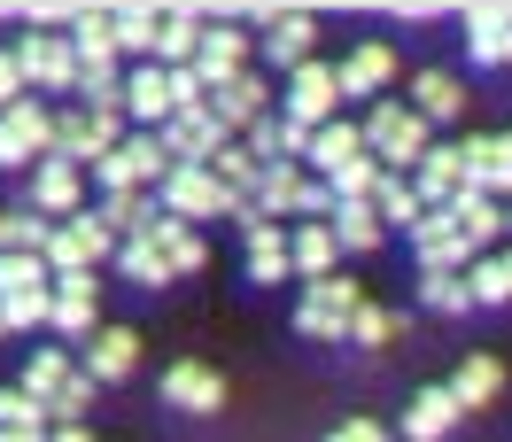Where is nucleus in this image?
<instances>
[{"label": "nucleus", "instance_id": "obj_47", "mask_svg": "<svg viewBox=\"0 0 512 442\" xmlns=\"http://www.w3.org/2000/svg\"><path fill=\"white\" fill-rule=\"evenodd\" d=\"M163 78H171V117L202 109V78H194V70H163Z\"/></svg>", "mask_w": 512, "mask_h": 442}, {"label": "nucleus", "instance_id": "obj_30", "mask_svg": "<svg viewBox=\"0 0 512 442\" xmlns=\"http://www.w3.org/2000/svg\"><path fill=\"white\" fill-rule=\"evenodd\" d=\"M497 388H505V365H497V357H466L458 380H450V404H458V411H481Z\"/></svg>", "mask_w": 512, "mask_h": 442}, {"label": "nucleus", "instance_id": "obj_49", "mask_svg": "<svg viewBox=\"0 0 512 442\" xmlns=\"http://www.w3.org/2000/svg\"><path fill=\"white\" fill-rule=\"evenodd\" d=\"M16 94H24V78H16V63H8V47H0V109H8Z\"/></svg>", "mask_w": 512, "mask_h": 442}, {"label": "nucleus", "instance_id": "obj_29", "mask_svg": "<svg viewBox=\"0 0 512 442\" xmlns=\"http://www.w3.org/2000/svg\"><path fill=\"white\" fill-rule=\"evenodd\" d=\"M334 233H326V225H295L288 233V272H303V280H326V272H334Z\"/></svg>", "mask_w": 512, "mask_h": 442}, {"label": "nucleus", "instance_id": "obj_42", "mask_svg": "<svg viewBox=\"0 0 512 442\" xmlns=\"http://www.w3.org/2000/svg\"><path fill=\"white\" fill-rule=\"evenodd\" d=\"M388 334H396V318H388L381 303H365V295H357V311H350V326H342V342H357V349H381Z\"/></svg>", "mask_w": 512, "mask_h": 442}, {"label": "nucleus", "instance_id": "obj_24", "mask_svg": "<svg viewBox=\"0 0 512 442\" xmlns=\"http://www.w3.org/2000/svg\"><path fill=\"white\" fill-rule=\"evenodd\" d=\"M458 419H466V411L450 404V388H419L412 411H404V435H412V442H443Z\"/></svg>", "mask_w": 512, "mask_h": 442}, {"label": "nucleus", "instance_id": "obj_15", "mask_svg": "<svg viewBox=\"0 0 512 442\" xmlns=\"http://www.w3.org/2000/svg\"><path fill=\"white\" fill-rule=\"evenodd\" d=\"M163 404L171 411H194V419H210V411H225V380L210 373V365H171V373H163Z\"/></svg>", "mask_w": 512, "mask_h": 442}, {"label": "nucleus", "instance_id": "obj_27", "mask_svg": "<svg viewBox=\"0 0 512 442\" xmlns=\"http://www.w3.org/2000/svg\"><path fill=\"white\" fill-rule=\"evenodd\" d=\"M466 47H474V63H505L512 55V16L505 8H466Z\"/></svg>", "mask_w": 512, "mask_h": 442}, {"label": "nucleus", "instance_id": "obj_32", "mask_svg": "<svg viewBox=\"0 0 512 442\" xmlns=\"http://www.w3.org/2000/svg\"><path fill=\"white\" fill-rule=\"evenodd\" d=\"M295 194H303V171H295V163H264V179H256V210H264V218H295Z\"/></svg>", "mask_w": 512, "mask_h": 442}, {"label": "nucleus", "instance_id": "obj_5", "mask_svg": "<svg viewBox=\"0 0 512 442\" xmlns=\"http://www.w3.org/2000/svg\"><path fill=\"white\" fill-rule=\"evenodd\" d=\"M101 256H117V233L101 225V210H78L47 233V272H94Z\"/></svg>", "mask_w": 512, "mask_h": 442}, {"label": "nucleus", "instance_id": "obj_12", "mask_svg": "<svg viewBox=\"0 0 512 442\" xmlns=\"http://www.w3.org/2000/svg\"><path fill=\"white\" fill-rule=\"evenodd\" d=\"M78 202H86V171H70V163H32V210L47 225H63V218H78Z\"/></svg>", "mask_w": 512, "mask_h": 442}, {"label": "nucleus", "instance_id": "obj_21", "mask_svg": "<svg viewBox=\"0 0 512 442\" xmlns=\"http://www.w3.org/2000/svg\"><path fill=\"white\" fill-rule=\"evenodd\" d=\"M388 70H396V55H388L381 39H365V47H357L350 63L334 70V94H342V101H365V94H381V86H388Z\"/></svg>", "mask_w": 512, "mask_h": 442}, {"label": "nucleus", "instance_id": "obj_52", "mask_svg": "<svg viewBox=\"0 0 512 442\" xmlns=\"http://www.w3.org/2000/svg\"><path fill=\"white\" fill-rule=\"evenodd\" d=\"M47 442H94V435H86V427H55Z\"/></svg>", "mask_w": 512, "mask_h": 442}, {"label": "nucleus", "instance_id": "obj_19", "mask_svg": "<svg viewBox=\"0 0 512 442\" xmlns=\"http://www.w3.org/2000/svg\"><path fill=\"white\" fill-rule=\"evenodd\" d=\"M0 125L16 132L24 148H32V163H47V156H55V109H47L39 94H16L8 109H0Z\"/></svg>", "mask_w": 512, "mask_h": 442}, {"label": "nucleus", "instance_id": "obj_37", "mask_svg": "<svg viewBox=\"0 0 512 442\" xmlns=\"http://www.w3.org/2000/svg\"><path fill=\"white\" fill-rule=\"evenodd\" d=\"M365 202H373V225H381V233H388V225H419L412 187H404V179H388V171H381V187L365 194Z\"/></svg>", "mask_w": 512, "mask_h": 442}, {"label": "nucleus", "instance_id": "obj_34", "mask_svg": "<svg viewBox=\"0 0 512 442\" xmlns=\"http://www.w3.org/2000/svg\"><path fill=\"white\" fill-rule=\"evenodd\" d=\"M117 272H125L132 287H171V264L156 256V241H148V233H132V241H117Z\"/></svg>", "mask_w": 512, "mask_h": 442}, {"label": "nucleus", "instance_id": "obj_4", "mask_svg": "<svg viewBox=\"0 0 512 442\" xmlns=\"http://www.w3.org/2000/svg\"><path fill=\"white\" fill-rule=\"evenodd\" d=\"M8 63H16V78H24V94H70L78 86V55H70L63 32H32L8 47Z\"/></svg>", "mask_w": 512, "mask_h": 442}, {"label": "nucleus", "instance_id": "obj_48", "mask_svg": "<svg viewBox=\"0 0 512 442\" xmlns=\"http://www.w3.org/2000/svg\"><path fill=\"white\" fill-rule=\"evenodd\" d=\"M326 442H388V427H373V419H350V427H334Z\"/></svg>", "mask_w": 512, "mask_h": 442}, {"label": "nucleus", "instance_id": "obj_46", "mask_svg": "<svg viewBox=\"0 0 512 442\" xmlns=\"http://www.w3.org/2000/svg\"><path fill=\"white\" fill-rule=\"evenodd\" d=\"M0 427H47V404H32L24 388H0Z\"/></svg>", "mask_w": 512, "mask_h": 442}, {"label": "nucleus", "instance_id": "obj_3", "mask_svg": "<svg viewBox=\"0 0 512 442\" xmlns=\"http://www.w3.org/2000/svg\"><path fill=\"white\" fill-rule=\"evenodd\" d=\"M117 140H125V109H55V163L70 171H94Z\"/></svg>", "mask_w": 512, "mask_h": 442}, {"label": "nucleus", "instance_id": "obj_18", "mask_svg": "<svg viewBox=\"0 0 512 442\" xmlns=\"http://www.w3.org/2000/svg\"><path fill=\"white\" fill-rule=\"evenodd\" d=\"M404 187H412L419 210H443L450 194H458V148H427V156L404 171Z\"/></svg>", "mask_w": 512, "mask_h": 442}, {"label": "nucleus", "instance_id": "obj_35", "mask_svg": "<svg viewBox=\"0 0 512 442\" xmlns=\"http://www.w3.org/2000/svg\"><path fill=\"white\" fill-rule=\"evenodd\" d=\"M156 47V8H109V55H148Z\"/></svg>", "mask_w": 512, "mask_h": 442}, {"label": "nucleus", "instance_id": "obj_36", "mask_svg": "<svg viewBox=\"0 0 512 442\" xmlns=\"http://www.w3.org/2000/svg\"><path fill=\"white\" fill-rule=\"evenodd\" d=\"M101 225H109L117 241L148 233V225H156V194H101Z\"/></svg>", "mask_w": 512, "mask_h": 442}, {"label": "nucleus", "instance_id": "obj_39", "mask_svg": "<svg viewBox=\"0 0 512 442\" xmlns=\"http://www.w3.org/2000/svg\"><path fill=\"white\" fill-rule=\"evenodd\" d=\"M63 380H70V349H32V365H24V396H32V404H47Z\"/></svg>", "mask_w": 512, "mask_h": 442}, {"label": "nucleus", "instance_id": "obj_28", "mask_svg": "<svg viewBox=\"0 0 512 442\" xmlns=\"http://www.w3.org/2000/svg\"><path fill=\"white\" fill-rule=\"evenodd\" d=\"M117 101H125V117H148V125H163V117H171V78H163L156 63H140V70L125 78V94H117Z\"/></svg>", "mask_w": 512, "mask_h": 442}, {"label": "nucleus", "instance_id": "obj_13", "mask_svg": "<svg viewBox=\"0 0 512 442\" xmlns=\"http://www.w3.org/2000/svg\"><path fill=\"white\" fill-rule=\"evenodd\" d=\"M94 295H101L94 272H63V280H55V311H47V326H55V334H70V342H86V334L101 326Z\"/></svg>", "mask_w": 512, "mask_h": 442}, {"label": "nucleus", "instance_id": "obj_43", "mask_svg": "<svg viewBox=\"0 0 512 442\" xmlns=\"http://www.w3.org/2000/svg\"><path fill=\"white\" fill-rule=\"evenodd\" d=\"M55 311V287H24V295H0V326H47Z\"/></svg>", "mask_w": 512, "mask_h": 442}, {"label": "nucleus", "instance_id": "obj_40", "mask_svg": "<svg viewBox=\"0 0 512 442\" xmlns=\"http://www.w3.org/2000/svg\"><path fill=\"white\" fill-rule=\"evenodd\" d=\"M419 303H427V311H443V318H466V311H474L458 272H419Z\"/></svg>", "mask_w": 512, "mask_h": 442}, {"label": "nucleus", "instance_id": "obj_7", "mask_svg": "<svg viewBox=\"0 0 512 442\" xmlns=\"http://www.w3.org/2000/svg\"><path fill=\"white\" fill-rule=\"evenodd\" d=\"M334 109H342V94H334V70H326L319 55L303 70H288V117H280V125L319 132V125H334Z\"/></svg>", "mask_w": 512, "mask_h": 442}, {"label": "nucleus", "instance_id": "obj_10", "mask_svg": "<svg viewBox=\"0 0 512 442\" xmlns=\"http://www.w3.org/2000/svg\"><path fill=\"white\" fill-rule=\"evenodd\" d=\"M412 256H419V272H466V264H474L466 233H458L443 210H419V225H412Z\"/></svg>", "mask_w": 512, "mask_h": 442}, {"label": "nucleus", "instance_id": "obj_22", "mask_svg": "<svg viewBox=\"0 0 512 442\" xmlns=\"http://www.w3.org/2000/svg\"><path fill=\"white\" fill-rule=\"evenodd\" d=\"M404 109H412L419 125H443V117H458V109H466V86H458L450 70H419V78H412V101H404Z\"/></svg>", "mask_w": 512, "mask_h": 442}, {"label": "nucleus", "instance_id": "obj_1", "mask_svg": "<svg viewBox=\"0 0 512 442\" xmlns=\"http://www.w3.org/2000/svg\"><path fill=\"white\" fill-rule=\"evenodd\" d=\"M357 140H365V156L381 163L388 179H404V171H412V163L435 148V140H427V125H419L404 101H381V109H373V117L357 125Z\"/></svg>", "mask_w": 512, "mask_h": 442}, {"label": "nucleus", "instance_id": "obj_53", "mask_svg": "<svg viewBox=\"0 0 512 442\" xmlns=\"http://www.w3.org/2000/svg\"><path fill=\"white\" fill-rule=\"evenodd\" d=\"M0 334H8V326H0Z\"/></svg>", "mask_w": 512, "mask_h": 442}, {"label": "nucleus", "instance_id": "obj_25", "mask_svg": "<svg viewBox=\"0 0 512 442\" xmlns=\"http://www.w3.org/2000/svg\"><path fill=\"white\" fill-rule=\"evenodd\" d=\"M264 55H272L280 70H303L311 55H319V24H311L303 8H295V16H280V24H272V39H264Z\"/></svg>", "mask_w": 512, "mask_h": 442}, {"label": "nucleus", "instance_id": "obj_14", "mask_svg": "<svg viewBox=\"0 0 512 442\" xmlns=\"http://www.w3.org/2000/svg\"><path fill=\"white\" fill-rule=\"evenodd\" d=\"M202 109H210L225 125V140H233V132H249L256 117H272V86H264V78H233L218 94H202Z\"/></svg>", "mask_w": 512, "mask_h": 442}, {"label": "nucleus", "instance_id": "obj_38", "mask_svg": "<svg viewBox=\"0 0 512 442\" xmlns=\"http://www.w3.org/2000/svg\"><path fill=\"white\" fill-rule=\"evenodd\" d=\"M458 280H466V303H489V311H497V303L512 295V264L505 256H481L474 272H458Z\"/></svg>", "mask_w": 512, "mask_h": 442}, {"label": "nucleus", "instance_id": "obj_41", "mask_svg": "<svg viewBox=\"0 0 512 442\" xmlns=\"http://www.w3.org/2000/svg\"><path fill=\"white\" fill-rule=\"evenodd\" d=\"M94 396H101L94 380H86V373H70L63 388L47 396V419H63V427H86V411H94Z\"/></svg>", "mask_w": 512, "mask_h": 442}, {"label": "nucleus", "instance_id": "obj_50", "mask_svg": "<svg viewBox=\"0 0 512 442\" xmlns=\"http://www.w3.org/2000/svg\"><path fill=\"white\" fill-rule=\"evenodd\" d=\"M0 163H16V171L32 163V148H24V140H16V132H8V125H0Z\"/></svg>", "mask_w": 512, "mask_h": 442}, {"label": "nucleus", "instance_id": "obj_20", "mask_svg": "<svg viewBox=\"0 0 512 442\" xmlns=\"http://www.w3.org/2000/svg\"><path fill=\"white\" fill-rule=\"evenodd\" d=\"M443 218L466 233V249H474V256H481V241H497V233H505V210H497L489 194H474V187H458V194H450V202H443Z\"/></svg>", "mask_w": 512, "mask_h": 442}, {"label": "nucleus", "instance_id": "obj_44", "mask_svg": "<svg viewBox=\"0 0 512 442\" xmlns=\"http://www.w3.org/2000/svg\"><path fill=\"white\" fill-rule=\"evenodd\" d=\"M24 287H47V256H0V295H24Z\"/></svg>", "mask_w": 512, "mask_h": 442}, {"label": "nucleus", "instance_id": "obj_9", "mask_svg": "<svg viewBox=\"0 0 512 442\" xmlns=\"http://www.w3.org/2000/svg\"><path fill=\"white\" fill-rule=\"evenodd\" d=\"M156 148L171 163H210L225 148V125L210 117V109H187V117H163V125H156Z\"/></svg>", "mask_w": 512, "mask_h": 442}, {"label": "nucleus", "instance_id": "obj_26", "mask_svg": "<svg viewBox=\"0 0 512 442\" xmlns=\"http://www.w3.org/2000/svg\"><path fill=\"white\" fill-rule=\"evenodd\" d=\"M326 233H334V249H350V256L388 241L381 225H373V202H334V210H326Z\"/></svg>", "mask_w": 512, "mask_h": 442}, {"label": "nucleus", "instance_id": "obj_11", "mask_svg": "<svg viewBox=\"0 0 512 442\" xmlns=\"http://www.w3.org/2000/svg\"><path fill=\"white\" fill-rule=\"evenodd\" d=\"M505 179H512V140L505 132H489V140H466L458 148V187H474V194H505Z\"/></svg>", "mask_w": 512, "mask_h": 442}, {"label": "nucleus", "instance_id": "obj_31", "mask_svg": "<svg viewBox=\"0 0 512 442\" xmlns=\"http://www.w3.org/2000/svg\"><path fill=\"white\" fill-rule=\"evenodd\" d=\"M350 156H365V140H357V125H342V117L303 140V163H319V171H342Z\"/></svg>", "mask_w": 512, "mask_h": 442}, {"label": "nucleus", "instance_id": "obj_33", "mask_svg": "<svg viewBox=\"0 0 512 442\" xmlns=\"http://www.w3.org/2000/svg\"><path fill=\"white\" fill-rule=\"evenodd\" d=\"M47 233L55 225L39 210H0V256H47Z\"/></svg>", "mask_w": 512, "mask_h": 442}, {"label": "nucleus", "instance_id": "obj_51", "mask_svg": "<svg viewBox=\"0 0 512 442\" xmlns=\"http://www.w3.org/2000/svg\"><path fill=\"white\" fill-rule=\"evenodd\" d=\"M0 442H47V427H0Z\"/></svg>", "mask_w": 512, "mask_h": 442}, {"label": "nucleus", "instance_id": "obj_6", "mask_svg": "<svg viewBox=\"0 0 512 442\" xmlns=\"http://www.w3.org/2000/svg\"><path fill=\"white\" fill-rule=\"evenodd\" d=\"M350 311H357V287L342 280V272H326V280H311V295L295 303V334H311V342H342Z\"/></svg>", "mask_w": 512, "mask_h": 442}, {"label": "nucleus", "instance_id": "obj_2", "mask_svg": "<svg viewBox=\"0 0 512 442\" xmlns=\"http://www.w3.org/2000/svg\"><path fill=\"white\" fill-rule=\"evenodd\" d=\"M233 202H241V194H225L202 163H171V171H163V187H156V210H163V218H179V225L233 218Z\"/></svg>", "mask_w": 512, "mask_h": 442}, {"label": "nucleus", "instance_id": "obj_17", "mask_svg": "<svg viewBox=\"0 0 512 442\" xmlns=\"http://www.w3.org/2000/svg\"><path fill=\"white\" fill-rule=\"evenodd\" d=\"M194 47H202V16L194 8H156V70H187L194 63Z\"/></svg>", "mask_w": 512, "mask_h": 442}, {"label": "nucleus", "instance_id": "obj_16", "mask_svg": "<svg viewBox=\"0 0 512 442\" xmlns=\"http://www.w3.org/2000/svg\"><path fill=\"white\" fill-rule=\"evenodd\" d=\"M132 365H140V334H132V326H94V334H86V380H94V388L125 380Z\"/></svg>", "mask_w": 512, "mask_h": 442}, {"label": "nucleus", "instance_id": "obj_45", "mask_svg": "<svg viewBox=\"0 0 512 442\" xmlns=\"http://www.w3.org/2000/svg\"><path fill=\"white\" fill-rule=\"evenodd\" d=\"M256 163H288V140H280V117H256L249 125V140H241Z\"/></svg>", "mask_w": 512, "mask_h": 442}, {"label": "nucleus", "instance_id": "obj_8", "mask_svg": "<svg viewBox=\"0 0 512 442\" xmlns=\"http://www.w3.org/2000/svg\"><path fill=\"white\" fill-rule=\"evenodd\" d=\"M194 78H202V94H218V86H233V78H249V39H241V24H218V32H202V47H194Z\"/></svg>", "mask_w": 512, "mask_h": 442}, {"label": "nucleus", "instance_id": "obj_23", "mask_svg": "<svg viewBox=\"0 0 512 442\" xmlns=\"http://www.w3.org/2000/svg\"><path fill=\"white\" fill-rule=\"evenodd\" d=\"M148 241H156V256L171 264V272H202V264H210L202 233H194V225H179V218H163V210H156V225H148Z\"/></svg>", "mask_w": 512, "mask_h": 442}]
</instances>
